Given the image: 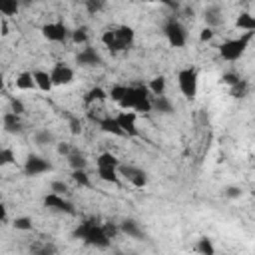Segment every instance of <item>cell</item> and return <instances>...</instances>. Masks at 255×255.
I'll list each match as a JSON object with an SVG mask.
<instances>
[{"label": "cell", "instance_id": "obj_49", "mask_svg": "<svg viewBox=\"0 0 255 255\" xmlns=\"http://www.w3.org/2000/svg\"><path fill=\"white\" fill-rule=\"evenodd\" d=\"M4 90V76H2V72H0V92Z\"/></svg>", "mask_w": 255, "mask_h": 255}, {"label": "cell", "instance_id": "obj_10", "mask_svg": "<svg viewBox=\"0 0 255 255\" xmlns=\"http://www.w3.org/2000/svg\"><path fill=\"white\" fill-rule=\"evenodd\" d=\"M118 169L122 171V175H124L133 187H145V185H147V173H145L143 169L133 167V165H122V163H120Z\"/></svg>", "mask_w": 255, "mask_h": 255}, {"label": "cell", "instance_id": "obj_44", "mask_svg": "<svg viewBox=\"0 0 255 255\" xmlns=\"http://www.w3.org/2000/svg\"><path fill=\"white\" fill-rule=\"evenodd\" d=\"M215 36V32H213V28H209V26H205L203 30H201V34H199V40L201 42H209L211 38Z\"/></svg>", "mask_w": 255, "mask_h": 255}, {"label": "cell", "instance_id": "obj_26", "mask_svg": "<svg viewBox=\"0 0 255 255\" xmlns=\"http://www.w3.org/2000/svg\"><path fill=\"white\" fill-rule=\"evenodd\" d=\"M20 10L18 0H0V14L4 16H16Z\"/></svg>", "mask_w": 255, "mask_h": 255}, {"label": "cell", "instance_id": "obj_36", "mask_svg": "<svg viewBox=\"0 0 255 255\" xmlns=\"http://www.w3.org/2000/svg\"><path fill=\"white\" fill-rule=\"evenodd\" d=\"M102 229H104V233H106V237L112 241L118 233H120V225H116V223H112V221H108V223H102Z\"/></svg>", "mask_w": 255, "mask_h": 255}, {"label": "cell", "instance_id": "obj_4", "mask_svg": "<svg viewBox=\"0 0 255 255\" xmlns=\"http://www.w3.org/2000/svg\"><path fill=\"white\" fill-rule=\"evenodd\" d=\"M197 70L193 66L183 68L177 72V86L185 100H193L197 96Z\"/></svg>", "mask_w": 255, "mask_h": 255}, {"label": "cell", "instance_id": "obj_39", "mask_svg": "<svg viewBox=\"0 0 255 255\" xmlns=\"http://www.w3.org/2000/svg\"><path fill=\"white\" fill-rule=\"evenodd\" d=\"M102 42H104V46H106L108 50H112V48H114V42H116L114 30H106V32L102 34Z\"/></svg>", "mask_w": 255, "mask_h": 255}, {"label": "cell", "instance_id": "obj_29", "mask_svg": "<svg viewBox=\"0 0 255 255\" xmlns=\"http://www.w3.org/2000/svg\"><path fill=\"white\" fill-rule=\"evenodd\" d=\"M72 179H74L78 185H82V187H90V185H92L90 175L86 173V169H72Z\"/></svg>", "mask_w": 255, "mask_h": 255}, {"label": "cell", "instance_id": "obj_30", "mask_svg": "<svg viewBox=\"0 0 255 255\" xmlns=\"http://www.w3.org/2000/svg\"><path fill=\"white\" fill-rule=\"evenodd\" d=\"M16 161V155H14V149L12 147H0V167H6V165H12Z\"/></svg>", "mask_w": 255, "mask_h": 255}, {"label": "cell", "instance_id": "obj_33", "mask_svg": "<svg viewBox=\"0 0 255 255\" xmlns=\"http://www.w3.org/2000/svg\"><path fill=\"white\" fill-rule=\"evenodd\" d=\"M34 141H36L38 145H46V143H52V141H54V135H52V131H48V129H40V131L34 133Z\"/></svg>", "mask_w": 255, "mask_h": 255}, {"label": "cell", "instance_id": "obj_15", "mask_svg": "<svg viewBox=\"0 0 255 255\" xmlns=\"http://www.w3.org/2000/svg\"><path fill=\"white\" fill-rule=\"evenodd\" d=\"M2 124H4V129H6L8 133H20V131H22V120H20V114H14L12 110L4 114Z\"/></svg>", "mask_w": 255, "mask_h": 255}, {"label": "cell", "instance_id": "obj_46", "mask_svg": "<svg viewBox=\"0 0 255 255\" xmlns=\"http://www.w3.org/2000/svg\"><path fill=\"white\" fill-rule=\"evenodd\" d=\"M70 151H72V145H70V143H58V153H60V155L66 157Z\"/></svg>", "mask_w": 255, "mask_h": 255}, {"label": "cell", "instance_id": "obj_42", "mask_svg": "<svg viewBox=\"0 0 255 255\" xmlns=\"http://www.w3.org/2000/svg\"><path fill=\"white\" fill-rule=\"evenodd\" d=\"M68 120H70V131H72L74 135H80V133H82V124H80V120L74 118V116H70Z\"/></svg>", "mask_w": 255, "mask_h": 255}, {"label": "cell", "instance_id": "obj_20", "mask_svg": "<svg viewBox=\"0 0 255 255\" xmlns=\"http://www.w3.org/2000/svg\"><path fill=\"white\" fill-rule=\"evenodd\" d=\"M98 175H100L102 181L120 185V175H118V169L116 167H98Z\"/></svg>", "mask_w": 255, "mask_h": 255}, {"label": "cell", "instance_id": "obj_45", "mask_svg": "<svg viewBox=\"0 0 255 255\" xmlns=\"http://www.w3.org/2000/svg\"><path fill=\"white\" fill-rule=\"evenodd\" d=\"M145 2H151V4H163V6H167V8H177V2L175 0H145Z\"/></svg>", "mask_w": 255, "mask_h": 255}, {"label": "cell", "instance_id": "obj_21", "mask_svg": "<svg viewBox=\"0 0 255 255\" xmlns=\"http://www.w3.org/2000/svg\"><path fill=\"white\" fill-rule=\"evenodd\" d=\"M16 88H18V90H34V88H36V82H34L32 72H22V74H18V78H16Z\"/></svg>", "mask_w": 255, "mask_h": 255}, {"label": "cell", "instance_id": "obj_32", "mask_svg": "<svg viewBox=\"0 0 255 255\" xmlns=\"http://www.w3.org/2000/svg\"><path fill=\"white\" fill-rule=\"evenodd\" d=\"M70 36H72V40H74L76 44H86V42H88V28H86V26H80V28L72 30Z\"/></svg>", "mask_w": 255, "mask_h": 255}, {"label": "cell", "instance_id": "obj_3", "mask_svg": "<svg viewBox=\"0 0 255 255\" xmlns=\"http://www.w3.org/2000/svg\"><path fill=\"white\" fill-rule=\"evenodd\" d=\"M253 34H255L253 30H247L243 36L223 42V44L219 46V56H221L223 60H227V62H235V60H239V58L245 54V50H247V46H249Z\"/></svg>", "mask_w": 255, "mask_h": 255}, {"label": "cell", "instance_id": "obj_27", "mask_svg": "<svg viewBox=\"0 0 255 255\" xmlns=\"http://www.w3.org/2000/svg\"><path fill=\"white\" fill-rule=\"evenodd\" d=\"M231 88V96L233 98H245L247 96V92H249V82L247 80H237L233 86H229Z\"/></svg>", "mask_w": 255, "mask_h": 255}, {"label": "cell", "instance_id": "obj_35", "mask_svg": "<svg viewBox=\"0 0 255 255\" xmlns=\"http://www.w3.org/2000/svg\"><path fill=\"white\" fill-rule=\"evenodd\" d=\"M12 225H14V229H18V231H30V229H32V219H30V217H16V219L12 221Z\"/></svg>", "mask_w": 255, "mask_h": 255}, {"label": "cell", "instance_id": "obj_14", "mask_svg": "<svg viewBox=\"0 0 255 255\" xmlns=\"http://www.w3.org/2000/svg\"><path fill=\"white\" fill-rule=\"evenodd\" d=\"M96 124H98V128H100L104 133H112V135H118V137H126L124 131H122V128H120V124H118V120H116L114 116L98 118Z\"/></svg>", "mask_w": 255, "mask_h": 255}, {"label": "cell", "instance_id": "obj_24", "mask_svg": "<svg viewBox=\"0 0 255 255\" xmlns=\"http://www.w3.org/2000/svg\"><path fill=\"white\" fill-rule=\"evenodd\" d=\"M147 90H149V94H153V96H163V94H165V78H163V76H155L153 80H149Z\"/></svg>", "mask_w": 255, "mask_h": 255}, {"label": "cell", "instance_id": "obj_47", "mask_svg": "<svg viewBox=\"0 0 255 255\" xmlns=\"http://www.w3.org/2000/svg\"><path fill=\"white\" fill-rule=\"evenodd\" d=\"M2 221H6V207H4V203H0V223Z\"/></svg>", "mask_w": 255, "mask_h": 255}, {"label": "cell", "instance_id": "obj_28", "mask_svg": "<svg viewBox=\"0 0 255 255\" xmlns=\"http://www.w3.org/2000/svg\"><path fill=\"white\" fill-rule=\"evenodd\" d=\"M237 28H243V30H255V18L249 14V12H241L239 18L235 20Z\"/></svg>", "mask_w": 255, "mask_h": 255}, {"label": "cell", "instance_id": "obj_25", "mask_svg": "<svg viewBox=\"0 0 255 255\" xmlns=\"http://www.w3.org/2000/svg\"><path fill=\"white\" fill-rule=\"evenodd\" d=\"M151 108L157 110L159 114H171L173 112V106L165 96H155V102H151Z\"/></svg>", "mask_w": 255, "mask_h": 255}, {"label": "cell", "instance_id": "obj_1", "mask_svg": "<svg viewBox=\"0 0 255 255\" xmlns=\"http://www.w3.org/2000/svg\"><path fill=\"white\" fill-rule=\"evenodd\" d=\"M122 106V110H135V112H151V98H149V90L143 84L137 86H128L122 100L118 102Z\"/></svg>", "mask_w": 255, "mask_h": 255}, {"label": "cell", "instance_id": "obj_6", "mask_svg": "<svg viewBox=\"0 0 255 255\" xmlns=\"http://www.w3.org/2000/svg\"><path fill=\"white\" fill-rule=\"evenodd\" d=\"M52 169H54V165H52L48 159H44V157H40V155H36V153H30V155L26 157L24 173H26L28 177H38V175L48 173V171H52Z\"/></svg>", "mask_w": 255, "mask_h": 255}, {"label": "cell", "instance_id": "obj_13", "mask_svg": "<svg viewBox=\"0 0 255 255\" xmlns=\"http://www.w3.org/2000/svg\"><path fill=\"white\" fill-rule=\"evenodd\" d=\"M76 62H78L80 66H84V68H96V66H102V56L98 54L96 48L88 46V48H84V50L78 52Z\"/></svg>", "mask_w": 255, "mask_h": 255}, {"label": "cell", "instance_id": "obj_40", "mask_svg": "<svg viewBox=\"0 0 255 255\" xmlns=\"http://www.w3.org/2000/svg\"><path fill=\"white\" fill-rule=\"evenodd\" d=\"M223 195L229 197V199H237V197H241V187H237V185H229V187L223 189Z\"/></svg>", "mask_w": 255, "mask_h": 255}, {"label": "cell", "instance_id": "obj_22", "mask_svg": "<svg viewBox=\"0 0 255 255\" xmlns=\"http://www.w3.org/2000/svg\"><path fill=\"white\" fill-rule=\"evenodd\" d=\"M106 98H108L106 90H102L100 86H96V88H92V90L86 92V96H84V104L90 106V104H94V102H102V100H106Z\"/></svg>", "mask_w": 255, "mask_h": 255}, {"label": "cell", "instance_id": "obj_34", "mask_svg": "<svg viewBox=\"0 0 255 255\" xmlns=\"http://www.w3.org/2000/svg\"><path fill=\"white\" fill-rule=\"evenodd\" d=\"M106 8V0H86V10L88 14H98Z\"/></svg>", "mask_w": 255, "mask_h": 255}, {"label": "cell", "instance_id": "obj_16", "mask_svg": "<svg viewBox=\"0 0 255 255\" xmlns=\"http://www.w3.org/2000/svg\"><path fill=\"white\" fill-rule=\"evenodd\" d=\"M120 231L126 233L128 237H133V239H143L145 237L143 231H141V227H139V223L133 221V219H124L120 223Z\"/></svg>", "mask_w": 255, "mask_h": 255}, {"label": "cell", "instance_id": "obj_11", "mask_svg": "<svg viewBox=\"0 0 255 255\" xmlns=\"http://www.w3.org/2000/svg\"><path fill=\"white\" fill-rule=\"evenodd\" d=\"M42 203H44V207H48V209H56V211H64V213H74V205H72V201H68L64 195H60V193H48L44 199H42Z\"/></svg>", "mask_w": 255, "mask_h": 255}, {"label": "cell", "instance_id": "obj_48", "mask_svg": "<svg viewBox=\"0 0 255 255\" xmlns=\"http://www.w3.org/2000/svg\"><path fill=\"white\" fill-rule=\"evenodd\" d=\"M32 2H34V0H18V4H20V6H30Z\"/></svg>", "mask_w": 255, "mask_h": 255}, {"label": "cell", "instance_id": "obj_41", "mask_svg": "<svg viewBox=\"0 0 255 255\" xmlns=\"http://www.w3.org/2000/svg\"><path fill=\"white\" fill-rule=\"evenodd\" d=\"M10 110H12L14 114H20V116H22V114L26 112L24 104H22V102H20L18 98H10Z\"/></svg>", "mask_w": 255, "mask_h": 255}, {"label": "cell", "instance_id": "obj_43", "mask_svg": "<svg viewBox=\"0 0 255 255\" xmlns=\"http://www.w3.org/2000/svg\"><path fill=\"white\" fill-rule=\"evenodd\" d=\"M237 80H239V76H237L235 72H225V74L221 76V82H223L225 86H233Z\"/></svg>", "mask_w": 255, "mask_h": 255}, {"label": "cell", "instance_id": "obj_17", "mask_svg": "<svg viewBox=\"0 0 255 255\" xmlns=\"http://www.w3.org/2000/svg\"><path fill=\"white\" fill-rule=\"evenodd\" d=\"M32 76H34V82H36V88H38V90H42V92H50V90L54 88L52 78H50V72L36 70V72H32Z\"/></svg>", "mask_w": 255, "mask_h": 255}, {"label": "cell", "instance_id": "obj_5", "mask_svg": "<svg viewBox=\"0 0 255 255\" xmlns=\"http://www.w3.org/2000/svg\"><path fill=\"white\" fill-rule=\"evenodd\" d=\"M163 34H165L169 46H173V48H183L185 42H187V32H185V28L181 26V22H179L175 16L165 22Z\"/></svg>", "mask_w": 255, "mask_h": 255}, {"label": "cell", "instance_id": "obj_2", "mask_svg": "<svg viewBox=\"0 0 255 255\" xmlns=\"http://www.w3.org/2000/svg\"><path fill=\"white\" fill-rule=\"evenodd\" d=\"M72 235H74L76 239H82L84 243H88V245H92V247H98V249H108V247H110V239L106 237L102 225H98V223H94V221H84V223H80V225L74 229Z\"/></svg>", "mask_w": 255, "mask_h": 255}, {"label": "cell", "instance_id": "obj_9", "mask_svg": "<svg viewBox=\"0 0 255 255\" xmlns=\"http://www.w3.org/2000/svg\"><path fill=\"white\" fill-rule=\"evenodd\" d=\"M135 118H137V114L135 112H128V110H124V112H120L116 116V120H118V124H120V128H122L126 137H137L139 135V131L135 128Z\"/></svg>", "mask_w": 255, "mask_h": 255}, {"label": "cell", "instance_id": "obj_37", "mask_svg": "<svg viewBox=\"0 0 255 255\" xmlns=\"http://www.w3.org/2000/svg\"><path fill=\"white\" fill-rule=\"evenodd\" d=\"M50 189H52L54 193H60V195H66V193L70 191L68 183H66V181H60V179H54V181L50 183Z\"/></svg>", "mask_w": 255, "mask_h": 255}, {"label": "cell", "instance_id": "obj_38", "mask_svg": "<svg viewBox=\"0 0 255 255\" xmlns=\"http://www.w3.org/2000/svg\"><path fill=\"white\" fill-rule=\"evenodd\" d=\"M126 88H128V86H124V84H116V86H112V90H110L108 96H110L114 102H120L122 96H124V92H126Z\"/></svg>", "mask_w": 255, "mask_h": 255}, {"label": "cell", "instance_id": "obj_8", "mask_svg": "<svg viewBox=\"0 0 255 255\" xmlns=\"http://www.w3.org/2000/svg\"><path fill=\"white\" fill-rule=\"evenodd\" d=\"M114 34H116V42H114V48H112V52H122V50H128L131 44H133V40H135V32H133V28L131 26H118L116 30H114Z\"/></svg>", "mask_w": 255, "mask_h": 255}, {"label": "cell", "instance_id": "obj_12", "mask_svg": "<svg viewBox=\"0 0 255 255\" xmlns=\"http://www.w3.org/2000/svg\"><path fill=\"white\" fill-rule=\"evenodd\" d=\"M50 78H52V84H54V86H68V84L74 82V70H72L70 66L62 64V62H58V64L52 68Z\"/></svg>", "mask_w": 255, "mask_h": 255}, {"label": "cell", "instance_id": "obj_18", "mask_svg": "<svg viewBox=\"0 0 255 255\" xmlns=\"http://www.w3.org/2000/svg\"><path fill=\"white\" fill-rule=\"evenodd\" d=\"M66 159H68V163H70L72 169H86V165H88L86 155L80 149H76V147H72V151L66 155Z\"/></svg>", "mask_w": 255, "mask_h": 255}, {"label": "cell", "instance_id": "obj_19", "mask_svg": "<svg viewBox=\"0 0 255 255\" xmlns=\"http://www.w3.org/2000/svg\"><path fill=\"white\" fill-rule=\"evenodd\" d=\"M203 18H205V24H207L209 28L219 26V24H221V8H219V6H209V8H205Z\"/></svg>", "mask_w": 255, "mask_h": 255}, {"label": "cell", "instance_id": "obj_31", "mask_svg": "<svg viewBox=\"0 0 255 255\" xmlns=\"http://www.w3.org/2000/svg\"><path fill=\"white\" fill-rule=\"evenodd\" d=\"M195 249H197L201 255H213V253H215V247H213L211 239H207V237H201V239L197 241Z\"/></svg>", "mask_w": 255, "mask_h": 255}, {"label": "cell", "instance_id": "obj_7", "mask_svg": "<svg viewBox=\"0 0 255 255\" xmlns=\"http://www.w3.org/2000/svg\"><path fill=\"white\" fill-rule=\"evenodd\" d=\"M42 36L50 42H66L70 36V30L64 22H48L42 26Z\"/></svg>", "mask_w": 255, "mask_h": 255}, {"label": "cell", "instance_id": "obj_23", "mask_svg": "<svg viewBox=\"0 0 255 255\" xmlns=\"http://www.w3.org/2000/svg\"><path fill=\"white\" fill-rule=\"evenodd\" d=\"M96 163H98V167H116V169L120 167V159L114 153H110V151L100 153L98 159H96Z\"/></svg>", "mask_w": 255, "mask_h": 255}]
</instances>
